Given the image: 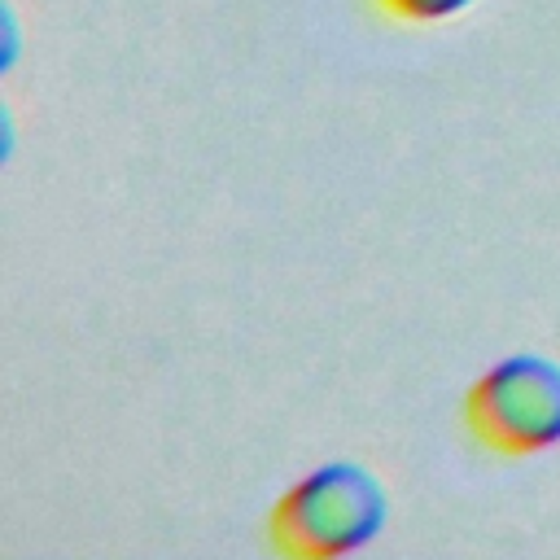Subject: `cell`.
I'll use <instances>...</instances> for the list:
<instances>
[{
  "instance_id": "obj_1",
  "label": "cell",
  "mask_w": 560,
  "mask_h": 560,
  "mask_svg": "<svg viewBox=\"0 0 560 560\" xmlns=\"http://www.w3.org/2000/svg\"><path fill=\"white\" fill-rule=\"evenodd\" d=\"M389 516L381 477L354 459H328L302 472L271 508V547L293 560H332L368 547Z\"/></svg>"
},
{
  "instance_id": "obj_3",
  "label": "cell",
  "mask_w": 560,
  "mask_h": 560,
  "mask_svg": "<svg viewBox=\"0 0 560 560\" xmlns=\"http://www.w3.org/2000/svg\"><path fill=\"white\" fill-rule=\"evenodd\" d=\"M477 0H376V9L394 22H411V26H429V22H446L459 18L464 9H472Z\"/></svg>"
},
{
  "instance_id": "obj_2",
  "label": "cell",
  "mask_w": 560,
  "mask_h": 560,
  "mask_svg": "<svg viewBox=\"0 0 560 560\" xmlns=\"http://www.w3.org/2000/svg\"><path fill=\"white\" fill-rule=\"evenodd\" d=\"M464 429L512 459L560 446V363L534 350L490 363L464 394Z\"/></svg>"
}]
</instances>
